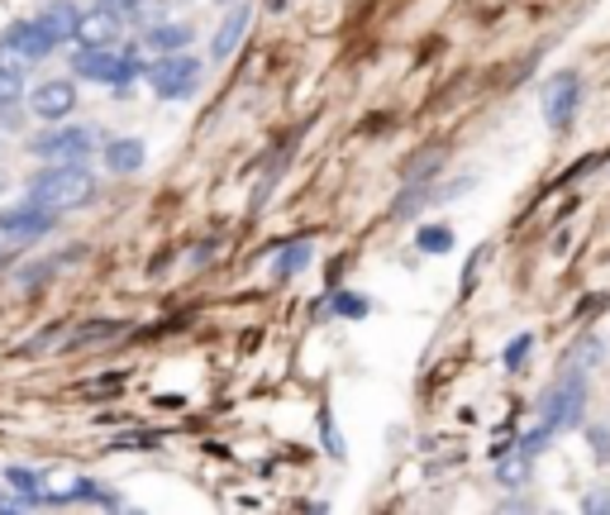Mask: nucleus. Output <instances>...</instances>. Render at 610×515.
Wrapping results in <instances>:
<instances>
[{"label":"nucleus","mask_w":610,"mask_h":515,"mask_svg":"<svg viewBox=\"0 0 610 515\" xmlns=\"http://www.w3.org/2000/svg\"><path fill=\"white\" fill-rule=\"evenodd\" d=\"M582 406H587V377L577 372V377H563L558 386H548L544 401H540V425L530 429V435H520L515 439V449L520 453H544L548 449V439H558L568 425L582 420Z\"/></svg>","instance_id":"nucleus-1"},{"label":"nucleus","mask_w":610,"mask_h":515,"mask_svg":"<svg viewBox=\"0 0 610 515\" xmlns=\"http://www.w3.org/2000/svg\"><path fill=\"white\" fill-rule=\"evenodd\" d=\"M143 157H149L143 139H110V143H106V167L120 172V177H124V172H139Z\"/></svg>","instance_id":"nucleus-12"},{"label":"nucleus","mask_w":610,"mask_h":515,"mask_svg":"<svg viewBox=\"0 0 610 515\" xmlns=\"http://www.w3.org/2000/svg\"><path fill=\"white\" fill-rule=\"evenodd\" d=\"M77 20H81V10L72 6V0H48V6L39 10V24L48 29V39H53V43L77 39Z\"/></svg>","instance_id":"nucleus-11"},{"label":"nucleus","mask_w":610,"mask_h":515,"mask_svg":"<svg viewBox=\"0 0 610 515\" xmlns=\"http://www.w3.org/2000/svg\"><path fill=\"white\" fill-rule=\"evenodd\" d=\"M120 39V14L106 10V6H96V10H81V20H77V43L81 48H106V43Z\"/></svg>","instance_id":"nucleus-9"},{"label":"nucleus","mask_w":610,"mask_h":515,"mask_svg":"<svg viewBox=\"0 0 610 515\" xmlns=\"http://www.w3.org/2000/svg\"><path fill=\"white\" fill-rule=\"evenodd\" d=\"M143 77H149L153 86V96H163V100H186L200 86V63L192 53H157L149 67H143Z\"/></svg>","instance_id":"nucleus-4"},{"label":"nucleus","mask_w":610,"mask_h":515,"mask_svg":"<svg viewBox=\"0 0 610 515\" xmlns=\"http://www.w3.org/2000/svg\"><path fill=\"white\" fill-rule=\"evenodd\" d=\"M587 439H591V453H597L601 463H610V435H606V429L591 425V429H587Z\"/></svg>","instance_id":"nucleus-23"},{"label":"nucleus","mask_w":610,"mask_h":515,"mask_svg":"<svg viewBox=\"0 0 610 515\" xmlns=\"http://www.w3.org/2000/svg\"><path fill=\"white\" fill-rule=\"evenodd\" d=\"M577 106H582V81H577L573 72H558V77L548 81V91H544V120H548V129H568Z\"/></svg>","instance_id":"nucleus-6"},{"label":"nucleus","mask_w":610,"mask_h":515,"mask_svg":"<svg viewBox=\"0 0 610 515\" xmlns=\"http://www.w3.org/2000/svg\"><path fill=\"white\" fill-rule=\"evenodd\" d=\"M24 91V77L20 72H10V67H0V106H14Z\"/></svg>","instance_id":"nucleus-21"},{"label":"nucleus","mask_w":610,"mask_h":515,"mask_svg":"<svg viewBox=\"0 0 610 515\" xmlns=\"http://www.w3.org/2000/svg\"><path fill=\"white\" fill-rule=\"evenodd\" d=\"M582 511H591V515H601V511H610V486H597V492H587V501H582Z\"/></svg>","instance_id":"nucleus-24"},{"label":"nucleus","mask_w":610,"mask_h":515,"mask_svg":"<svg viewBox=\"0 0 610 515\" xmlns=\"http://www.w3.org/2000/svg\"><path fill=\"white\" fill-rule=\"evenodd\" d=\"M415 249L420 253H448V249H454V234H448L444 224H429V229H420V234H415Z\"/></svg>","instance_id":"nucleus-19"},{"label":"nucleus","mask_w":610,"mask_h":515,"mask_svg":"<svg viewBox=\"0 0 610 515\" xmlns=\"http://www.w3.org/2000/svg\"><path fill=\"white\" fill-rule=\"evenodd\" d=\"M220 6H229V0H220Z\"/></svg>","instance_id":"nucleus-26"},{"label":"nucleus","mask_w":610,"mask_h":515,"mask_svg":"<svg viewBox=\"0 0 610 515\" xmlns=\"http://www.w3.org/2000/svg\"><path fill=\"white\" fill-rule=\"evenodd\" d=\"M29 110L39 114V120H48V124H57V120H67L72 110H77V86L72 81H43V86H34L29 91Z\"/></svg>","instance_id":"nucleus-8"},{"label":"nucleus","mask_w":610,"mask_h":515,"mask_svg":"<svg viewBox=\"0 0 610 515\" xmlns=\"http://www.w3.org/2000/svg\"><path fill=\"white\" fill-rule=\"evenodd\" d=\"M6 43H10V48L24 57V63H39V57H48V53L57 48V43L48 39V29H43L39 20H20V24H10Z\"/></svg>","instance_id":"nucleus-10"},{"label":"nucleus","mask_w":610,"mask_h":515,"mask_svg":"<svg viewBox=\"0 0 610 515\" xmlns=\"http://www.w3.org/2000/svg\"><path fill=\"white\" fill-rule=\"evenodd\" d=\"M57 220V210H43L39 200H24V206H10V210H0V229H6L10 239H43L53 229Z\"/></svg>","instance_id":"nucleus-7"},{"label":"nucleus","mask_w":610,"mask_h":515,"mask_svg":"<svg viewBox=\"0 0 610 515\" xmlns=\"http://www.w3.org/2000/svg\"><path fill=\"white\" fill-rule=\"evenodd\" d=\"M29 149H34V157H43V163H86V157L96 153V134L81 124H63V129L39 134Z\"/></svg>","instance_id":"nucleus-5"},{"label":"nucleus","mask_w":610,"mask_h":515,"mask_svg":"<svg viewBox=\"0 0 610 515\" xmlns=\"http://www.w3.org/2000/svg\"><path fill=\"white\" fill-rule=\"evenodd\" d=\"M29 200H39L43 210H81L96 200V177L81 163H48L29 182Z\"/></svg>","instance_id":"nucleus-2"},{"label":"nucleus","mask_w":610,"mask_h":515,"mask_svg":"<svg viewBox=\"0 0 610 515\" xmlns=\"http://www.w3.org/2000/svg\"><path fill=\"white\" fill-rule=\"evenodd\" d=\"M72 67H77V77H86V81L129 86L143 72V57L134 48H115V43H106V48H77Z\"/></svg>","instance_id":"nucleus-3"},{"label":"nucleus","mask_w":610,"mask_h":515,"mask_svg":"<svg viewBox=\"0 0 610 515\" xmlns=\"http://www.w3.org/2000/svg\"><path fill=\"white\" fill-rule=\"evenodd\" d=\"M120 320H96V325H81L77 329V335H72L67 343H63V349H91V343H106V339H115V335H120Z\"/></svg>","instance_id":"nucleus-16"},{"label":"nucleus","mask_w":610,"mask_h":515,"mask_svg":"<svg viewBox=\"0 0 610 515\" xmlns=\"http://www.w3.org/2000/svg\"><path fill=\"white\" fill-rule=\"evenodd\" d=\"M334 310H339L344 320H362V315H368V300L358 292H334Z\"/></svg>","instance_id":"nucleus-20"},{"label":"nucleus","mask_w":610,"mask_h":515,"mask_svg":"<svg viewBox=\"0 0 610 515\" xmlns=\"http://www.w3.org/2000/svg\"><path fill=\"white\" fill-rule=\"evenodd\" d=\"M96 6H106V10H115V14H129V10H139L143 0H96Z\"/></svg>","instance_id":"nucleus-25"},{"label":"nucleus","mask_w":610,"mask_h":515,"mask_svg":"<svg viewBox=\"0 0 610 515\" xmlns=\"http://www.w3.org/2000/svg\"><path fill=\"white\" fill-rule=\"evenodd\" d=\"M534 349V335H520V339H511V349H505V368L511 372H520V363H525V353Z\"/></svg>","instance_id":"nucleus-22"},{"label":"nucleus","mask_w":610,"mask_h":515,"mask_svg":"<svg viewBox=\"0 0 610 515\" xmlns=\"http://www.w3.org/2000/svg\"><path fill=\"white\" fill-rule=\"evenodd\" d=\"M192 43V24H157L149 29V48L153 53H182Z\"/></svg>","instance_id":"nucleus-14"},{"label":"nucleus","mask_w":610,"mask_h":515,"mask_svg":"<svg viewBox=\"0 0 610 515\" xmlns=\"http://www.w3.org/2000/svg\"><path fill=\"white\" fill-rule=\"evenodd\" d=\"M530 463H534L530 453L511 449L505 458H497V482H501V486H511V492H515V486H525V478H530Z\"/></svg>","instance_id":"nucleus-15"},{"label":"nucleus","mask_w":610,"mask_h":515,"mask_svg":"<svg viewBox=\"0 0 610 515\" xmlns=\"http://www.w3.org/2000/svg\"><path fill=\"white\" fill-rule=\"evenodd\" d=\"M311 239H301V243H286L282 258H277V277H296L301 267H311Z\"/></svg>","instance_id":"nucleus-18"},{"label":"nucleus","mask_w":610,"mask_h":515,"mask_svg":"<svg viewBox=\"0 0 610 515\" xmlns=\"http://www.w3.org/2000/svg\"><path fill=\"white\" fill-rule=\"evenodd\" d=\"M243 29H249V10H243V6H235V10H229V14H225V24H220V34H215V43H210V53H215V57H220V63H225V57H229V53H235V48H239Z\"/></svg>","instance_id":"nucleus-13"},{"label":"nucleus","mask_w":610,"mask_h":515,"mask_svg":"<svg viewBox=\"0 0 610 515\" xmlns=\"http://www.w3.org/2000/svg\"><path fill=\"white\" fill-rule=\"evenodd\" d=\"M6 482L14 486V496H20L24 506H39V501H48V496L39 492V472H29V468H10Z\"/></svg>","instance_id":"nucleus-17"}]
</instances>
